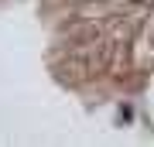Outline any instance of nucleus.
I'll use <instances>...</instances> for the list:
<instances>
[{"label":"nucleus","mask_w":154,"mask_h":147,"mask_svg":"<svg viewBox=\"0 0 154 147\" xmlns=\"http://www.w3.org/2000/svg\"><path fill=\"white\" fill-rule=\"evenodd\" d=\"M130 4H151V0H130Z\"/></svg>","instance_id":"obj_1"}]
</instances>
